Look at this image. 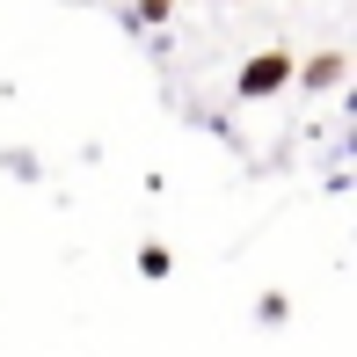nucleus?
Segmentation results:
<instances>
[{"label":"nucleus","mask_w":357,"mask_h":357,"mask_svg":"<svg viewBox=\"0 0 357 357\" xmlns=\"http://www.w3.org/2000/svg\"><path fill=\"white\" fill-rule=\"evenodd\" d=\"M343 73H350V59H343V52H314L306 66H291V80H299V88H314V95L343 88Z\"/></svg>","instance_id":"f03ea898"},{"label":"nucleus","mask_w":357,"mask_h":357,"mask_svg":"<svg viewBox=\"0 0 357 357\" xmlns=\"http://www.w3.org/2000/svg\"><path fill=\"white\" fill-rule=\"evenodd\" d=\"M255 321H263V328H284V321H291V299H284V291H263V299H255Z\"/></svg>","instance_id":"39448f33"},{"label":"nucleus","mask_w":357,"mask_h":357,"mask_svg":"<svg viewBox=\"0 0 357 357\" xmlns=\"http://www.w3.org/2000/svg\"><path fill=\"white\" fill-rule=\"evenodd\" d=\"M139 278H146V284H160V278H175V255L160 248V241H146V248H139Z\"/></svg>","instance_id":"7ed1b4c3"},{"label":"nucleus","mask_w":357,"mask_h":357,"mask_svg":"<svg viewBox=\"0 0 357 357\" xmlns=\"http://www.w3.org/2000/svg\"><path fill=\"white\" fill-rule=\"evenodd\" d=\"M168 8H175V0H132V22L153 29V22H168Z\"/></svg>","instance_id":"423d86ee"},{"label":"nucleus","mask_w":357,"mask_h":357,"mask_svg":"<svg viewBox=\"0 0 357 357\" xmlns=\"http://www.w3.org/2000/svg\"><path fill=\"white\" fill-rule=\"evenodd\" d=\"M0 168H8L15 183H37V175H44V160L29 153V146H8V153H0Z\"/></svg>","instance_id":"20e7f679"},{"label":"nucleus","mask_w":357,"mask_h":357,"mask_svg":"<svg viewBox=\"0 0 357 357\" xmlns=\"http://www.w3.org/2000/svg\"><path fill=\"white\" fill-rule=\"evenodd\" d=\"M291 66H299L291 52H255V59H241L234 102H270V95H284V88H291Z\"/></svg>","instance_id":"f257e3e1"}]
</instances>
